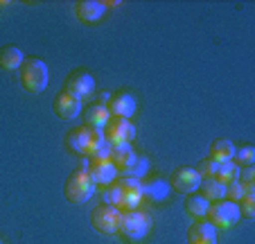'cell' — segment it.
Wrapping results in <instances>:
<instances>
[{"mask_svg":"<svg viewBox=\"0 0 255 244\" xmlns=\"http://www.w3.org/2000/svg\"><path fill=\"white\" fill-rule=\"evenodd\" d=\"M142 201V181L133 177H118L104 190V204L118 211H133Z\"/></svg>","mask_w":255,"mask_h":244,"instance_id":"1","label":"cell"},{"mask_svg":"<svg viewBox=\"0 0 255 244\" xmlns=\"http://www.w3.org/2000/svg\"><path fill=\"white\" fill-rule=\"evenodd\" d=\"M66 143L75 154H79V156H84V158H93L100 152L102 145L106 143V138H104V131L102 129H93V127L82 125V127H77V129L68 131Z\"/></svg>","mask_w":255,"mask_h":244,"instance_id":"2","label":"cell"},{"mask_svg":"<svg viewBox=\"0 0 255 244\" xmlns=\"http://www.w3.org/2000/svg\"><path fill=\"white\" fill-rule=\"evenodd\" d=\"M154 220L147 211L142 208H133V211H122V220H120V231L118 235H122V240L127 242H140L151 233Z\"/></svg>","mask_w":255,"mask_h":244,"instance_id":"3","label":"cell"},{"mask_svg":"<svg viewBox=\"0 0 255 244\" xmlns=\"http://www.w3.org/2000/svg\"><path fill=\"white\" fill-rule=\"evenodd\" d=\"M63 195L70 204H86L93 195H95V183H93L91 174L86 168L79 165L77 170H72L68 174L66 183H63Z\"/></svg>","mask_w":255,"mask_h":244,"instance_id":"4","label":"cell"},{"mask_svg":"<svg viewBox=\"0 0 255 244\" xmlns=\"http://www.w3.org/2000/svg\"><path fill=\"white\" fill-rule=\"evenodd\" d=\"M20 70V84H23L25 91L29 93H43L48 88V66H45L43 59L39 57H25Z\"/></svg>","mask_w":255,"mask_h":244,"instance_id":"5","label":"cell"},{"mask_svg":"<svg viewBox=\"0 0 255 244\" xmlns=\"http://www.w3.org/2000/svg\"><path fill=\"white\" fill-rule=\"evenodd\" d=\"M120 220H122V211H118L116 206H109V204H100L91 213V224L100 235H118Z\"/></svg>","mask_w":255,"mask_h":244,"instance_id":"6","label":"cell"},{"mask_svg":"<svg viewBox=\"0 0 255 244\" xmlns=\"http://www.w3.org/2000/svg\"><path fill=\"white\" fill-rule=\"evenodd\" d=\"M206 217H208V222H210L215 229H231V226H235L237 222L242 220L237 204L235 201H228V199L212 201Z\"/></svg>","mask_w":255,"mask_h":244,"instance_id":"7","label":"cell"},{"mask_svg":"<svg viewBox=\"0 0 255 244\" xmlns=\"http://www.w3.org/2000/svg\"><path fill=\"white\" fill-rule=\"evenodd\" d=\"M102 131H104L106 143H111L113 147L116 145H127L135 138V127L127 118H111Z\"/></svg>","mask_w":255,"mask_h":244,"instance_id":"8","label":"cell"},{"mask_svg":"<svg viewBox=\"0 0 255 244\" xmlns=\"http://www.w3.org/2000/svg\"><path fill=\"white\" fill-rule=\"evenodd\" d=\"M86 170L95 186H109V183H113L118 179V174H120L118 168L111 163V158H88Z\"/></svg>","mask_w":255,"mask_h":244,"instance_id":"9","label":"cell"},{"mask_svg":"<svg viewBox=\"0 0 255 244\" xmlns=\"http://www.w3.org/2000/svg\"><path fill=\"white\" fill-rule=\"evenodd\" d=\"M199 183H201L199 172L194 168H188V165L176 168L172 172V177H169V188H172V190H176V192H185V195H190V192L197 190Z\"/></svg>","mask_w":255,"mask_h":244,"instance_id":"10","label":"cell"},{"mask_svg":"<svg viewBox=\"0 0 255 244\" xmlns=\"http://www.w3.org/2000/svg\"><path fill=\"white\" fill-rule=\"evenodd\" d=\"M63 91L84 102L93 95V91H95V77L88 75V72H72V75L66 79V88H63Z\"/></svg>","mask_w":255,"mask_h":244,"instance_id":"11","label":"cell"},{"mask_svg":"<svg viewBox=\"0 0 255 244\" xmlns=\"http://www.w3.org/2000/svg\"><path fill=\"white\" fill-rule=\"evenodd\" d=\"M82 109H84V102L77 100L75 95H70V93H66V91L54 95V100H52V111L57 113V118H61V120L77 118V115L82 113Z\"/></svg>","mask_w":255,"mask_h":244,"instance_id":"12","label":"cell"},{"mask_svg":"<svg viewBox=\"0 0 255 244\" xmlns=\"http://www.w3.org/2000/svg\"><path fill=\"white\" fill-rule=\"evenodd\" d=\"M106 109L111 113V118H127L135 113V97L131 93H116L111 95V100L106 102Z\"/></svg>","mask_w":255,"mask_h":244,"instance_id":"13","label":"cell"},{"mask_svg":"<svg viewBox=\"0 0 255 244\" xmlns=\"http://www.w3.org/2000/svg\"><path fill=\"white\" fill-rule=\"evenodd\" d=\"M106 9L109 7L102 0H82V2L75 5V14H77V18L82 23H97V20L104 18Z\"/></svg>","mask_w":255,"mask_h":244,"instance_id":"14","label":"cell"},{"mask_svg":"<svg viewBox=\"0 0 255 244\" xmlns=\"http://www.w3.org/2000/svg\"><path fill=\"white\" fill-rule=\"evenodd\" d=\"M188 244H217V229L208 220H197L188 229Z\"/></svg>","mask_w":255,"mask_h":244,"instance_id":"15","label":"cell"},{"mask_svg":"<svg viewBox=\"0 0 255 244\" xmlns=\"http://www.w3.org/2000/svg\"><path fill=\"white\" fill-rule=\"evenodd\" d=\"M135 156H138V152L131 147V143H127V145H116V147L111 149V163L118 168V172H120V174H125L127 170L133 165Z\"/></svg>","mask_w":255,"mask_h":244,"instance_id":"16","label":"cell"},{"mask_svg":"<svg viewBox=\"0 0 255 244\" xmlns=\"http://www.w3.org/2000/svg\"><path fill=\"white\" fill-rule=\"evenodd\" d=\"M111 120V113L106 109V104H91L86 111H84V125L93 127V129H104L106 122Z\"/></svg>","mask_w":255,"mask_h":244,"instance_id":"17","label":"cell"},{"mask_svg":"<svg viewBox=\"0 0 255 244\" xmlns=\"http://www.w3.org/2000/svg\"><path fill=\"white\" fill-rule=\"evenodd\" d=\"M172 192V188H169V183L165 181V179H147V181H142V197H147V199L151 201H163L167 199V195Z\"/></svg>","mask_w":255,"mask_h":244,"instance_id":"18","label":"cell"},{"mask_svg":"<svg viewBox=\"0 0 255 244\" xmlns=\"http://www.w3.org/2000/svg\"><path fill=\"white\" fill-rule=\"evenodd\" d=\"M197 190H201L199 195L203 197V199H208L212 204V201H222L226 199V186H224L222 181H217L215 177L210 179H201V183H199Z\"/></svg>","mask_w":255,"mask_h":244,"instance_id":"19","label":"cell"},{"mask_svg":"<svg viewBox=\"0 0 255 244\" xmlns=\"http://www.w3.org/2000/svg\"><path fill=\"white\" fill-rule=\"evenodd\" d=\"M25 61V54L16 45H2L0 48V68L2 70H18Z\"/></svg>","mask_w":255,"mask_h":244,"instance_id":"20","label":"cell"},{"mask_svg":"<svg viewBox=\"0 0 255 244\" xmlns=\"http://www.w3.org/2000/svg\"><path fill=\"white\" fill-rule=\"evenodd\" d=\"M233 154H235V145L228 138H217L210 145V156L215 163H224V161H233Z\"/></svg>","mask_w":255,"mask_h":244,"instance_id":"21","label":"cell"},{"mask_svg":"<svg viewBox=\"0 0 255 244\" xmlns=\"http://www.w3.org/2000/svg\"><path fill=\"white\" fill-rule=\"evenodd\" d=\"M208 208H210V201L203 199L199 192H190L188 199H185V211L192 217H197V220H203L208 215Z\"/></svg>","mask_w":255,"mask_h":244,"instance_id":"22","label":"cell"},{"mask_svg":"<svg viewBox=\"0 0 255 244\" xmlns=\"http://www.w3.org/2000/svg\"><path fill=\"white\" fill-rule=\"evenodd\" d=\"M237 177H240V165H237L235 161H224L217 165V174L215 179L217 181H222L224 186L231 181H237Z\"/></svg>","mask_w":255,"mask_h":244,"instance_id":"23","label":"cell"},{"mask_svg":"<svg viewBox=\"0 0 255 244\" xmlns=\"http://www.w3.org/2000/svg\"><path fill=\"white\" fill-rule=\"evenodd\" d=\"M149 168H151L149 158H147V156H142V154H138V156H135V161H133V165H131V168L125 172V177L142 179V177H147V172H149Z\"/></svg>","mask_w":255,"mask_h":244,"instance_id":"24","label":"cell"},{"mask_svg":"<svg viewBox=\"0 0 255 244\" xmlns=\"http://www.w3.org/2000/svg\"><path fill=\"white\" fill-rule=\"evenodd\" d=\"M233 161H235L237 165H253L255 163V147H251V145L237 147L235 154H233Z\"/></svg>","mask_w":255,"mask_h":244,"instance_id":"25","label":"cell"},{"mask_svg":"<svg viewBox=\"0 0 255 244\" xmlns=\"http://www.w3.org/2000/svg\"><path fill=\"white\" fill-rule=\"evenodd\" d=\"M217 165H219V163H215L212 158H203V161H199V165L194 170L199 172V177L201 179H210V177H215L217 174Z\"/></svg>","mask_w":255,"mask_h":244,"instance_id":"26","label":"cell"},{"mask_svg":"<svg viewBox=\"0 0 255 244\" xmlns=\"http://www.w3.org/2000/svg\"><path fill=\"white\" fill-rule=\"evenodd\" d=\"M226 199L228 201H242L244 199V186H242L240 181H231L226 183Z\"/></svg>","mask_w":255,"mask_h":244,"instance_id":"27","label":"cell"},{"mask_svg":"<svg viewBox=\"0 0 255 244\" xmlns=\"http://www.w3.org/2000/svg\"><path fill=\"white\" fill-rule=\"evenodd\" d=\"M237 208H240V217H246V220H253L255 217V199L237 201Z\"/></svg>","mask_w":255,"mask_h":244,"instance_id":"28","label":"cell"},{"mask_svg":"<svg viewBox=\"0 0 255 244\" xmlns=\"http://www.w3.org/2000/svg\"><path fill=\"white\" fill-rule=\"evenodd\" d=\"M240 183H255V168L253 165H244L240 168V177H237Z\"/></svg>","mask_w":255,"mask_h":244,"instance_id":"29","label":"cell"},{"mask_svg":"<svg viewBox=\"0 0 255 244\" xmlns=\"http://www.w3.org/2000/svg\"><path fill=\"white\" fill-rule=\"evenodd\" d=\"M0 244H5V242H2V238H0Z\"/></svg>","mask_w":255,"mask_h":244,"instance_id":"30","label":"cell"}]
</instances>
